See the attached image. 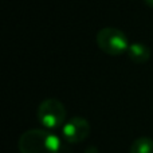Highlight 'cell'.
<instances>
[{"label": "cell", "instance_id": "1", "mask_svg": "<svg viewBox=\"0 0 153 153\" xmlns=\"http://www.w3.org/2000/svg\"><path fill=\"white\" fill-rule=\"evenodd\" d=\"M20 153H59L61 140L48 129H30L19 137Z\"/></svg>", "mask_w": 153, "mask_h": 153}, {"label": "cell", "instance_id": "2", "mask_svg": "<svg viewBox=\"0 0 153 153\" xmlns=\"http://www.w3.org/2000/svg\"><path fill=\"white\" fill-rule=\"evenodd\" d=\"M97 46L102 53L110 56H120L126 54L129 48V38L124 31L114 27H105L95 35Z\"/></svg>", "mask_w": 153, "mask_h": 153}, {"label": "cell", "instance_id": "3", "mask_svg": "<svg viewBox=\"0 0 153 153\" xmlns=\"http://www.w3.org/2000/svg\"><path fill=\"white\" fill-rule=\"evenodd\" d=\"M38 120L45 129H59L66 122V109L65 105L56 98H47L38 106Z\"/></svg>", "mask_w": 153, "mask_h": 153}, {"label": "cell", "instance_id": "4", "mask_svg": "<svg viewBox=\"0 0 153 153\" xmlns=\"http://www.w3.org/2000/svg\"><path fill=\"white\" fill-rule=\"evenodd\" d=\"M61 129L62 137L66 143L78 144L89 137L91 126H90L89 121L83 117H73L65 122V125Z\"/></svg>", "mask_w": 153, "mask_h": 153}, {"label": "cell", "instance_id": "5", "mask_svg": "<svg viewBox=\"0 0 153 153\" xmlns=\"http://www.w3.org/2000/svg\"><path fill=\"white\" fill-rule=\"evenodd\" d=\"M126 55L133 63L137 65H143L151 59L152 51L145 43H140V42H134L130 43L129 48L126 51Z\"/></svg>", "mask_w": 153, "mask_h": 153}, {"label": "cell", "instance_id": "6", "mask_svg": "<svg viewBox=\"0 0 153 153\" xmlns=\"http://www.w3.org/2000/svg\"><path fill=\"white\" fill-rule=\"evenodd\" d=\"M129 153H153V140L149 137H138L132 143Z\"/></svg>", "mask_w": 153, "mask_h": 153}, {"label": "cell", "instance_id": "7", "mask_svg": "<svg viewBox=\"0 0 153 153\" xmlns=\"http://www.w3.org/2000/svg\"><path fill=\"white\" fill-rule=\"evenodd\" d=\"M144 1H145V4L148 5V7L153 8V0H144Z\"/></svg>", "mask_w": 153, "mask_h": 153}]
</instances>
